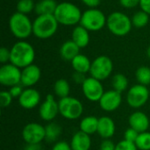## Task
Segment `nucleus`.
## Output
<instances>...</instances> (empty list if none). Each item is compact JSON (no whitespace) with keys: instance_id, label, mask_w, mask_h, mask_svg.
Listing matches in <instances>:
<instances>
[{"instance_id":"f257e3e1","label":"nucleus","mask_w":150,"mask_h":150,"mask_svg":"<svg viewBox=\"0 0 150 150\" xmlns=\"http://www.w3.org/2000/svg\"><path fill=\"white\" fill-rule=\"evenodd\" d=\"M10 50V62L11 64L21 69L33 64L35 59V50L30 43L25 40H19L16 42Z\"/></svg>"},{"instance_id":"f03ea898","label":"nucleus","mask_w":150,"mask_h":150,"mask_svg":"<svg viewBox=\"0 0 150 150\" xmlns=\"http://www.w3.org/2000/svg\"><path fill=\"white\" fill-rule=\"evenodd\" d=\"M58 21L54 14L38 15L33 22V34L39 39H48L58 30Z\"/></svg>"},{"instance_id":"7ed1b4c3","label":"nucleus","mask_w":150,"mask_h":150,"mask_svg":"<svg viewBox=\"0 0 150 150\" xmlns=\"http://www.w3.org/2000/svg\"><path fill=\"white\" fill-rule=\"evenodd\" d=\"M82 11L74 4L62 2L57 4L54 13L59 24L63 25H76L81 21Z\"/></svg>"},{"instance_id":"20e7f679","label":"nucleus","mask_w":150,"mask_h":150,"mask_svg":"<svg viewBox=\"0 0 150 150\" xmlns=\"http://www.w3.org/2000/svg\"><path fill=\"white\" fill-rule=\"evenodd\" d=\"M11 33L20 40H24L33 33V22L26 14L18 11L13 13L9 19Z\"/></svg>"},{"instance_id":"39448f33","label":"nucleus","mask_w":150,"mask_h":150,"mask_svg":"<svg viewBox=\"0 0 150 150\" xmlns=\"http://www.w3.org/2000/svg\"><path fill=\"white\" fill-rule=\"evenodd\" d=\"M106 26L112 34L123 37L129 33L133 24L131 18L127 14L120 11H114L107 17Z\"/></svg>"},{"instance_id":"423d86ee","label":"nucleus","mask_w":150,"mask_h":150,"mask_svg":"<svg viewBox=\"0 0 150 150\" xmlns=\"http://www.w3.org/2000/svg\"><path fill=\"white\" fill-rule=\"evenodd\" d=\"M107 18L105 13L98 8H90L82 14L80 25L89 32H97L105 27Z\"/></svg>"},{"instance_id":"0eeeda50","label":"nucleus","mask_w":150,"mask_h":150,"mask_svg":"<svg viewBox=\"0 0 150 150\" xmlns=\"http://www.w3.org/2000/svg\"><path fill=\"white\" fill-rule=\"evenodd\" d=\"M59 114L69 120H75L79 119L83 112V105L82 102L74 97H66L60 98Z\"/></svg>"},{"instance_id":"6e6552de","label":"nucleus","mask_w":150,"mask_h":150,"mask_svg":"<svg viewBox=\"0 0 150 150\" xmlns=\"http://www.w3.org/2000/svg\"><path fill=\"white\" fill-rule=\"evenodd\" d=\"M112 70L113 63L111 58L106 55H100L94 59L91 62V67L89 73L91 74V76L102 82L112 75Z\"/></svg>"},{"instance_id":"1a4fd4ad","label":"nucleus","mask_w":150,"mask_h":150,"mask_svg":"<svg viewBox=\"0 0 150 150\" xmlns=\"http://www.w3.org/2000/svg\"><path fill=\"white\" fill-rule=\"evenodd\" d=\"M149 98V90L148 86L137 83L132 86L127 93V102L132 108L142 107Z\"/></svg>"},{"instance_id":"9d476101","label":"nucleus","mask_w":150,"mask_h":150,"mask_svg":"<svg viewBox=\"0 0 150 150\" xmlns=\"http://www.w3.org/2000/svg\"><path fill=\"white\" fill-rule=\"evenodd\" d=\"M21 83V69L10 63L3 64L0 68V83L6 87H12Z\"/></svg>"},{"instance_id":"9b49d317","label":"nucleus","mask_w":150,"mask_h":150,"mask_svg":"<svg viewBox=\"0 0 150 150\" xmlns=\"http://www.w3.org/2000/svg\"><path fill=\"white\" fill-rule=\"evenodd\" d=\"M22 138L26 144H40L45 141V127L35 122L26 124L22 130Z\"/></svg>"},{"instance_id":"f8f14e48","label":"nucleus","mask_w":150,"mask_h":150,"mask_svg":"<svg viewBox=\"0 0 150 150\" xmlns=\"http://www.w3.org/2000/svg\"><path fill=\"white\" fill-rule=\"evenodd\" d=\"M82 86V91L84 97L91 102H98L105 93L101 81L90 76L85 79Z\"/></svg>"},{"instance_id":"ddd939ff","label":"nucleus","mask_w":150,"mask_h":150,"mask_svg":"<svg viewBox=\"0 0 150 150\" xmlns=\"http://www.w3.org/2000/svg\"><path fill=\"white\" fill-rule=\"evenodd\" d=\"M59 114V104L54 95L47 94L45 100L40 104L39 108L40 118L47 122L53 121Z\"/></svg>"},{"instance_id":"4468645a","label":"nucleus","mask_w":150,"mask_h":150,"mask_svg":"<svg viewBox=\"0 0 150 150\" xmlns=\"http://www.w3.org/2000/svg\"><path fill=\"white\" fill-rule=\"evenodd\" d=\"M98 103L100 108L103 111L107 112H114L120 106L122 103L121 93L114 90L105 91Z\"/></svg>"},{"instance_id":"2eb2a0df","label":"nucleus","mask_w":150,"mask_h":150,"mask_svg":"<svg viewBox=\"0 0 150 150\" xmlns=\"http://www.w3.org/2000/svg\"><path fill=\"white\" fill-rule=\"evenodd\" d=\"M40 94L34 88H26L23 91L20 97L18 98L19 105L25 110L35 108L40 102Z\"/></svg>"},{"instance_id":"dca6fc26","label":"nucleus","mask_w":150,"mask_h":150,"mask_svg":"<svg viewBox=\"0 0 150 150\" xmlns=\"http://www.w3.org/2000/svg\"><path fill=\"white\" fill-rule=\"evenodd\" d=\"M41 77L40 69L35 65L31 64L21 69V84L24 87L31 88L34 86Z\"/></svg>"},{"instance_id":"f3484780","label":"nucleus","mask_w":150,"mask_h":150,"mask_svg":"<svg viewBox=\"0 0 150 150\" xmlns=\"http://www.w3.org/2000/svg\"><path fill=\"white\" fill-rule=\"evenodd\" d=\"M130 127L136 130L138 133H143L148 131L149 127V119L146 113L141 111L133 112L128 119Z\"/></svg>"},{"instance_id":"a211bd4d","label":"nucleus","mask_w":150,"mask_h":150,"mask_svg":"<svg viewBox=\"0 0 150 150\" xmlns=\"http://www.w3.org/2000/svg\"><path fill=\"white\" fill-rule=\"evenodd\" d=\"M116 132V126L113 120L108 116H104L98 119V134L103 139H111Z\"/></svg>"},{"instance_id":"6ab92c4d","label":"nucleus","mask_w":150,"mask_h":150,"mask_svg":"<svg viewBox=\"0 0 150 150\" xmlns=\"http://www.w3.org/2000/svg\"><path fill=\"white\" fill-rule=\"evenodd\" d=\"M69 144L72 150H90L91 147V135L78 131L72 136Z\"/></svg>"},{"instance_id":"aec40b11","label":"nucleus","mask_w":150,"mask_h":150,"mask_svg":"<svg viewBox=\"0 0 150 150\" xmlns=\"http://www.w3.org/2000/svg\"><path fill=\"white\" fill-rule=\"evenodd\" d=\"M80 47L72 40H66L60 47V55L61 57L68 62H71L76 55L80 53Z\"/></svg>"},{"instance_id":"412c9836","label":"nucleus","mask_w":150,"mask_h":150,"mask_svg":"<svg viewBox=\"0 0 150 150\" xmlns=\"http://www.w3.org/2000/svg\"><path fill=\"white\" fill-rule=\"evenodd\" d=\"M72 40L80 47L83 48L88 46L90 42V34L89 31L84 28L83 25H76L72 31Z\"/></svg>"},{"instance_id":"4be33fe9","label":"nucleus","mask_w":150,"mask_h":150,"mask_svg":"<svg viewBox=\"0 0 150 150\" xmlns=\"http://www.w3.org/2000/svg\"><path fill=\"white\" fill-rule=\"evenodd\" d=\"M70 62H71L73 69L76 72L86 74V73L90 72L92 62H91L90 59L86 55L79 54Z\"/></svg>"},{"instance_id":"5701e85b","label":"nucleus","mask_w":150,"mask_h":150,"mask_svg":"<svg viewBox=\"0 0 150 150\" xmlns=\"http://www.w3.org/2000/svg\"><path fill=\"white\" fill-rule=\"evenodd\" d=\"M98 119L95 116H86L82 119L79 128L80 131L91 135L98 132Z\"/></svg>"},{"instance_id":"b1692460","label":"nucleus","mask_w":150,"mask_h":150,"mask_svg":"<svg viewBox=\"0 0 150 150\" xmlns=\"http://www.w3.org/2000/svg\"><path fill=\"white\" fill-rule=\"evenodd\" d=\"M62 133V127L54 122H49L45 127V141L48 143L57 142L56 141L59 139Z\"/></svg>"},{"instance_id":"393cba45","label":"nucleus","mask_w":150,"mask_h":150,"mask_svg":"<svg viewBox=\"0 0 150 150\" xmlns=\"http://www.w3.org/2000/svg\"><path fill=\"white\" fill-rule=\"evenodd\" d=\"M57 4L54 0H40L36 4L34 11L37 15L54 14Z\"/></svg>"},{"instance_id":"a878e982","label":"nucleus","mask_w":150,"mask_h":150,"mask_svg":"<svg viewBox=\"0 0 150 150\" xmlns=\"http://www.w3.org/2000/svg\"><path fill=\"white\" fill-rule=\"evenodd\" d=\"M70 85L69 83L63 78L58 79L54 84V93L60 98H63L69 96Z\"/></svg>"},{"instance_id":"bb28decb","label":"nucleus","mask_w":150,"mask_h":150,"mask_svg":"<svg viewBox=\"0 0 150 150\" xmlns=\"http://www.w3.org/2000/svg\"><path fill=\"white\" fill-rule=\"evenodd\" d=\"M112 85L114 91H117L122 93L128 87V79L124 74L118 73L112 76Z\"/></svg>"},{"instance_id":"cd10ccee","label":"nucleus","mask_w":150,"mask_h":150,"mask_svg":"<svg viewBox=\"0 0 150 150\" xmlns=\"http://www.w3.org/2000/svg\"><path fill=\"white\" fill-rule=\"evenodd\" d=\"M131 20H132V24L134 27L142 28L148 25V23L149 21V15L147 12H145L144 11L141 10L133 15Z\"/></svg>"},{"instance_id":"c85d7f7f","label":"nucleus","mask_w":150,"mask_h":150,"mask_svg":"<svg viewBox=\"0 0 150 150\" xmlns=\"http://www.w3.org/2000/svg\"><path fill=\"white\" fill-rule=\"evenodd\" d=\"M135 77L138 83L148 86L150 84V68L147 66H142L137 69L135 72Z\"/></svg>"},{"instance_id":"c756f323","label":"nucleus","mask_w":150,"mask_h":150,"mask_svg":"<svg viewBox=\"0 0 150 150\" xmlns=\"http://www.w3.org/2000/svg\"><path fill=\"white\" fill-rule=\"evenodd\" d=\"M135 145L139 150H150V132L140 133L135 141Z\"/></svg>"},{"instance_id":"7c9ffc66","label":"nucleus","mask_w":150,"mask_h":150,"mask_svg":"<svg viewBox=\"0 0 150 150\" xmlns=\"http://www.w3.org/2000/svg\"><path fill=\"white\" fill-rule=\"evenodd\" d=\"M35 5L33 0H18L17 4V11L27 15L35 9Z\"/></svg>"},{"instance_id":"2f4dec72","label":"nucleus","mask_w":150,"mask_h":150,"mask_svg":"<svg viewBox=\"0 0 150 150\" xmlns=\"http://www.w3.org/2000/svg\"><path fill=\"white\" fill-rule=\"evenodd\" d=\"M12 99L13 98L9 91H2L0 92V105L2 108L8 107L11 104Z\"/></svg>"},{"instance_id":"473e14b6","label":"nucleus","mask_w":150,"mask_h":150,"mask_svg":"<svg viewBox=\"0 0 150 150\" xmlns=\"http://www.w3.org/2000/svg\"><path fill=\"white\" fill-rule=\"evenodd\" d=\"M115 150H138L134 142L122 140L116 144Z\"/></svg>"},{"instance_id":"72a5a7b5","label":"nucleus","mask_w":150,"mask_h":150,"mask_svg":"<svg viewBox=\"0 0 150 150\" xmlns=\"http://www.w3.org/2000/svg\"><path fill=\"white\" fill-rule=\"evenodd\" d=\"M139 134H140V133H138V132H137L136 130H134V128L129 127V128H127V129L125 131V133H124V140L135 143V141L137 140V137H138Z\"/></svg>"},{"instance_id":"f704fd0d","label":"nucleus","mask_w":150,"mask_h":150,"mask_svg":"<svg viewBox=\"0 0 150 150\" xmlns=\"http://www.w3.org/2000/svg\"><path fill=\"white\" fill-rule=\"evenodd\" d=\"M11 59V50L2 47L0 48V62L2 64H6Z\"/></svg>"},{"instance_id":"c9c22d12","label":"nucleus","mask_w":150,"mask_h":150,"mask_svg":"<svg viewBox=\"0 0 150 150\" xmlns=\"http://www.w3.org/2000/svg\"><path fill=\"white\" fill-rule=\"evenodd\" d=\"M23 91H24V89H23V85L21 83L14 85V86L11 87L10 90H9V91H10V93H11V95L12 96L13 98H18L20 97V95L22 94Z\"/></svg>"},{"instance_id":"e433bc0d","label":"nucleus","mask_w":150,"mask_h":150,"mask_svg":"<svg viewBox=\"0 0 150 150\" xmlns=\"http://www.w3.org/2000/svg\"><path fill=\"white\" fill-rule=\"evenodd\" d=\"M116 144L111 140V139H105L103 140V142L100 144V150H115Z\"/></svg>"},{"instance_id":"4c0bfd02","label":"nucleus","mask_w":150,"mask_h":150,"mask_svg":"<svg viewBox=\"0 0 150 150\" xmlns=\"http://www.w3.org/2000/svg\"><path fill=\"white\" fill-rule=\"evenodd\" d=\"M52 150H72V149L69 142L61 141V142H57L54 144Z\"/></svg>"},{"instance_id":"58836bf2","label":"nucleus","mask_w":150,"mask_h":150,"mask_svg":"<svg viewBox=\"0 0 150 150\" xmlns=\"http://www.w3.org/2000/svg\"><path fill=\"white\" fill-rule=\"evenodd\" d=\"M140 1L141 0H120V4L127 9H132L137 6L138 4L140 5Z\"/></svg>"},{"instance_id":"ea45409f","label":"nucleus","mask_w":150,"mask_h":150,"mask_svg":"<svg viewBox=\"0 0 150 150\" xmlns=\"http://www.w3.org/2000/svg\"><path fill=\"white\" fill-rule=\"evenodd\" d=\"M87 77L85 76V74H83V73H79V72H74L73 76H72V79L74 81V83H77V84H83V82L85 81Z\"/></svg>"},{"instance_id":"a19ab883","label":"nucleus","mask_w":150,"mask_h":150,"mask_svg":"<svg viewBox=\"0 0 150 150\" xmlns=\"http://www.w3.org/2000/svg\"><path fill=\"white\" fill-rule=\"evenodd\" d=\"M140 6L142 11L150 15V0H141Z\"/></svg>"},{"instance_id":"79ce46f5","label":"nucleus","mask_w":150,"mask_h":150,"mask_svg":"<svg viewBox=\"0 0 150 150\" xmlns=\"http://www.w3.org/2000/svg\"><path fill=\"white\" fill-rule=\"evenodd\" d=\"M81 1L89 8H97V6H98L100 4V0H81Z\"/></svg>"},{"instance_id":"37998d69","label":"nucleus","mask_w":150,"mask_h":150,"mask_svg":"<svg viewBox=\"0 0 150 150\" xmlns=\"http://www.w3.org/2000/svg\"><path fill=\"white\" fill-rule=\"evenodd\" d=\"M25 150H43L40 144H26Z\"/></svg>"},{"instance_id":"c03bdc74","label":"nucleus","mask_w":150,"mask_h":150,"mask_svg":"<svg viewBox=\"0 0 150 150\" xmlns=\"http://www.w3.org/2000/svg\"><path fill=\"white\" fill-rule=\"evenodd\" d=\"M147 55H148V57L150 59V46L148 47V49H147Z\"/></svg>"}]
</instances>
